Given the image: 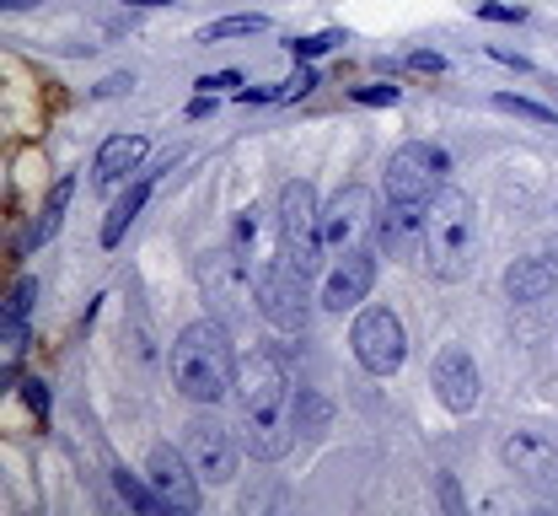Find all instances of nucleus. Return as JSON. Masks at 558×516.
Returning <instances> with one entry per match:
<instances>
[{"label": "nucleus", "instance_id": "2eb2a0df", "mask_svg": "<svg viewBox=\"0 0 558 516\" xmlns=\"http://www.w3.org/2000/svg\"><path fill=\"white\" fill-rule=\"evenodd\" d=\"M554 286H558V259H548V253H521V259L510 264V275H505V296L521 301V307L548 301Z\"/></svg>", "mask_w": 558, "mask_h": 516}, {"label": "nucleus", "instance_id": "c9c22d12", "mask_svg": "<svg viewBox=\"0 0 558 516\" xmlns=\"http://www.w3.org/2000/svg\"><path fill=\"white\" fill-rule=\"evenodd\" d=\"M130 5H178V0H130Z\"/></svg>", "mask_w": 558, "mask_h": 516}, {"label": "nucleus", "instance_id": "20e7f679", "mask_svg": "<svg viewBox=\"0 0 558 516\" xmlns=\"http://www.w3.org/2000/svg\"><path fill=\"white\" fill-rule=\"evenodd\" d=\"M306 280H312V275H306L284 248L258 269L253 301H258V312H264L269 328H279V334H301V328H306V317H312V307H306Z\"/></svg>", "mask_w": 558, "mask_h": 516}, {"label": "nucleus", "instance_id": "cd10ccee", "mask_svg": "<svg viewBox=\"0 0 558 516\" xmlns=\"http://www.w3.org/2000/svg\"><path fill=\"white\" fill-rule=\"evenodd\" d=\"M409 71L440 75V71H446V55H435V49H414V55H409Z\"/></svg>", "mask_w": 558, "mask_h": 516}, {"label": "nucleus", "instance_id": "a211bd4d", "mask_svg": "<svg viewBox=\"0 0 558 516\" xmlns=\"http://www.w3.org/2000/svg\"><path fill=\"white\" fill-rule=\"evenodd\" d=\"M33 296H38V280H16L11 296H5V350L16 356L22 345H27V312H33Z\"/></svg>", "mask_w": 558, "mask_h": 516}, {"label": "nucleus", "instance_id": "dca6fc26", "mask_svg": "<svg viewBox=\"0 0 558 516\" xmlns=\"http://www.w3.org/2000/svg\"><path fill=\"white\" fill-rule=\"evenodd\" d=\"M140 161H145V135H113V141H102V151H97L92 178H97V189L108 194V189H119V183L135 172Z\"/></svg>", "mask_w": 558, "mask_h": 516}, {"label": "nucleus", "instance_id": "473e14b6", "mask_svg": "<svg viewBox=\"0 0 558 516\" xmlns=\"http://www.w3.org/2000/svg\"><path fill=\"white\" fill-rule=\"evenodd\" d=\"M488 60H499V65H515V71H526V60H521V55H510V49H494V44H488Z\"/></svg>", "mask_w": 558, "mask_h": 516}, {"label": "nucleus", "instance_id": "f704fd0d", "mask_svg": "<svg viewBox=\"0 0 558 516\" xmlns=\"http://www.w3.org/2000/svg\"><path fill=\"white\" fill-rule=\"evenodd\" d=\"M27 5H38V0H5V11H27Z\"/></svg>", "mask_w": 558, "mask_h": 516}, {"label": "nucleus", "instance_id": "7ed1b4c3", "mask_svg": "<svg viewBox=\"0 0 558 516\" xmlns=\"http://www.w3.org/2000/svg\"><path fill=\"white\" fill-rule=\"evenodd\" d=\"M478 248V211L462 189H440L424 211V259L435 280H462Z\"/></svg>", "mask_w": 558, "mask_h": 516}, {"label": "nucleus", "instance_id": "1a4fd4ad", "mask_svg": "<svg viewBox=\"0 0 558 516\" xmlns=\"http://www.w3.org/2000/svg\"><path fill=\"white\" fill-rule=\"evenodd\" d=\"M183 446H189V463L199 468V479H209V484H226L236 473V436L215 415L189 420L183 425Z\"/></svg>", "mask_w": 558, "mask_h": 516}, {"label": "nucleus", "instance_id": "c85d7f7f", "mask_svg": "<svg viewBox=\"0 0 558 516\" xmlns=\"http://www.w3.org/2000/svg\"><path fill=\"white\" fill-rule=\"evenodd\" d=\"M199 86L215 97V92H236V86H247V81H242V71H215V75H205Z\"/></svg>", "mask_w": 558, "mask_h": 516}, {"label": "nucleus", "instance_id": "6ab92c4d", "mask_svg": "<svg viewBox=\"0 0 558 516\" xmlns=\"http://www.w3.org/2000/svg\"><path fill=\"white\" fill-rule=\"evenodd\" d=\"M70 194H75V183H70V178H60V183L49 189V200H44V211H38V221H33V231H27V248H38V242H49V237H54V226L65 221Z\"/></svg>", "mask_w": 558, "mask_h": 516}, {"label": "nucleus", "instance_id": "9d476101", "mask_svg": "<svg viewBox=\"0 0 558 516\" xmlns=\"http://www.w3.org/2000/svg\"><path fill=\"white\" fill-rule=\"evenodd\" d=\"M145 473H150V484L161 490V501H167V512L178 516H194L199 512V468L189 463V452H172V446H150L145 452Z\"/></svg>", "mask_w": 558, "mask_h": 516}, {"label": "nucleus", "instance_id": "aec40b11", "mask_svg": "<svg viewBox=\"0 0 558 516\" xmlns=\"http://www.w3.org/2000/svg\"><path fill=\"white\" fill-rule=\"evenodd\" d=\"M113 490H119V495H124V506H130V512H140V516H161V512H167L161 490H156V484H140L130 468H113Z\"/></svg>", "mask_w": 558, "mask_h": 516}, {"label": "nucleus", "instance_id": "0eeeda50", "mask_svg": "<svg viewBox=\"0 0 558 516\" xmlns=\"http://www.w3.org/2000/svg\"><path fill=\"white\" fill-rule=\"evenodd\" d=\"M349 345H354V361L371 371V376H392L409 356V334L403 323L387 312V307H365L349 328Z\"/></svg>", "mask_w": 558, "mask_h": 516}, {"label": "nucleus", "instance_id": "9b49d317", "mask_svg": "<svg viewBox=\"0 0 558 516\" xmlns=\"http://www.w3.org/2000/svg\"><path fill=\"white\" fill-rule=\"evenodd\" d=\"M371 286H376V253L365 242L344 248V253H333V269L323 280V307L328 312H349V307H360L371 296Z\"/></svg>", "mask_w": 558, "mask_h": 516}, {"label": "nucleus", "instance_id": "423d86ee", "mask_svg": "<svg viewBox=\"0 0 558 516\" xmlns=\"http://www.w3.org/2000/svg\"><path fill=\"white\" fill-rule=\"evenodd\" d=\"M446 172H451L446 151L429 146V141H409V146H398L392 156H387V172H381V183H387V200L429 205V200L446 189Z\"/></svg>", "mask_w": 558, "mask_h": 516}, {"label": "nucleus", "instance_id": "393cba45", "mask_svg": "<svg viewBox=\"0 0 558 516\" xmlns=\"http://www.w3.org/2000/svg\"><path fill=\"white\" fill-rule=\"evenodd\" d=\"M312 86H317V75H312V65H301V71H295L290 81H284V86H279V103H301V97H306Z\"/></svg>", "mask_w": 558, "mask_h": 516}, {"label": "nucleus", "instance_id": "5701e85b", "mask_svg": "<svg viewBox=\"0 0 558 516\" xmlns=\"http://www.w3.org/2000/svg\"><path fill=\"white\" fill-rule=\"evenodd\" d=\"M494 108H505V113H521V119H532V124H543V130H558V113H554V108H543V103H532V97L499 92V97H494Z\"/></svg>", "mask_w": 558, "mask_h": 516}, {"label": "nucleus", "instance_id": "72a5a7b5", "mask_svg": "<svg viewBox=\"0 0 558 516\" xmlns=\"http://www.w3.org/2000/svg\"><path fill=\"white\" fill-rule=\"evenodd\" d=\"M209 108H215V97L205 92V97H194V103H189V119H205Z\"/></svg>", "mask_w": 558, "mask_h": 516}, {"label": "nucleus", "instance_id": "bb28decb", "mask_svg": "<svg viewBox=\"0 0 558 516\" xmlns=\"http://www.w3.org/2000/svg\"><path fill=\"white\" fill-rule=\"evenodd\" d=\"M22 398H27V409H33L38 420H49V393H44V382H33V376H22Z\"/></svg>", "mask_w": 558, "mask_h": 516}, {"label": "nucleus", "instance_id": "39448f33", "mask_svg": "<svg viewBox=\"0 0 558 516\" xmlns=\"http://www.w3.org/2000/svg\"><path fill=\"white\" fill-rule=\"evenodd\" d=\"M279 248L306 275H323V205H317L312 183H284V194H279Z\"/></svg>", "mask_w": 558, "mask_h": 516}, {"label": "nucleus", "instance_id": "f03ea898", "mask_svg": "<svg viewBox=\"0 0 558 516\" xmlns=\"http://www.w3.org/2000/svg\"><path fill=\"white\" fill-rule=\"evenodd\" d=\"M172 382L183 398L194 404H220L236 382V361H231V339L215 317H199L178 334L172 345Z\"/></svg>", "mask_w": 558, "mask_h": 516}, {"label": "nucleus", "instance_id": "2f4dec72", "mask_svg": "<svg viewBox=\"0 0 558 516\" xmlns=\"http://www.w3.org/2000/svg\"><path fill=\"white\" fill-rule=\"evenodd\" d=\"M440 501H446L451 512H462V490H457V479H451V473L440 479Z\"/></svg>", "mask_w": 558, "mask_h": 516}, {"label": "nucleus", "instance_id": "4be33fe9", "mask_svg": "<svg viewBox=\"0 0 558 516\" xmlns=\"http://www.w3.org/2000/svg\"><path fill=\"white\" fill-rule=\"evenodd\" d=\"M269 22L264 16H220V22H209L205 33H199V44H226V38H247V33H264Z\"/></svg>", "mask_w": 558, "mask_h": 516}, {"label": "nucleus", "instance_id": "6e6552de", "mask_svg": "<svg viewBox=\"0 0 558 516\" xmlns=\"http://www.w3.org/2000/svg\"><path fill=\"white\" fill-rule=\"evenodd\" d=\"M376 226V205L360 183H344L328 205H323V248L328 253H344V248H360L365 231Z\"/></svg>", "mask_w": 558, "mask_h": 516}, {"label": "nucleus", "instance_id": "4468645a", "mask_svg": "<svg viewBox=\"0 0 558 516\" xmlns=\"http://www.w3.org/2000/svg\"><path fill=\"white\" fill-rule=\"evenodd\" d=\"M424 211H429V205L392 200V205L376 216V248H381L387 259H409L414 248H424Z\"/></svg>", "mask_w": 558, "mask_h": 516}, {"label": "nucleus", "instance_id": "f257e3e1", "mask_svg": "<svg viewBox=\"0 0 558 516\" xmlns=\"http://www.w3.org/2000/svg\"><path fill=\"white\" fill-rule=\"evenodd\" d=\"M236 409H242V446L264 463H279L295 431V387L279 356L253 350L236 361Z\"/></svg>", "mask_w": 558, "mask_h": 516}, {"label": "nucleus", "instance_id": "c756f323", "mask_svg": "<svg viewBox=\"0 0 558 516\" xmlns=\"http://www.w3.org/2000/svg\"><path fill=\"white\" fill-rule=\"evenodd\" d=\"M130 86H135V75H130V71H119V75H108V81L97 86V97H124Z\"/></svg>", "mask_w": 558, "mask_h": 516}, {"label": "nucleus", "instance_id": "f8f14e48", "mask_svg": "<svg viewBox=\"0 0 558 516\" xmlns=\"http://www.w3.org/2000/svg\"><path fill=\"white\" fill-rule=\"evenodd\" d=\"M505 468H510L521 484H532V490H543V495L558 501V446L543 442L537 431H515V436L505 442Z\"/></svg>", "mask_w": 558, "mask_h": 516}, {"label": "nucleus", "instance_id": "412c9836", "mask_svg": "<svg viewBox=\"0 0 558 516\" xmlns=\"http://www.w3.org/2000/svg\"><path fill=\"white\" fill-rule=\"evenodd\" d=\"M328 420H333V404H328L323 393L301 387V393H295V436H323Z\"/></svg>", "mask_w": 558, "mask_h": 516}, {"label": "nucleus", "instance_id": "a878e982", "mask_svg": "<svg viewBox=\"0 0 558 516\" xmlns=\"http://www.w3.org/2000/svg\"><path fill=\"white\" fill-rule=\"evenodd\" d=\"M349 97L354 103H371V108H392L398 103V86H354Z\"/></svg>", "mask_w": 558, "mask_h": 516}, {"label": "nucleus", "instance_id": "f3484780", "mask_svg": "<svg viewBox=\"0 0 558 516\" xmlns=\"http://www.w3.org/2000/svg\"><path fill=\"white\" fill-rule=\"evenodd\" d=\"M150 189H156V172L145 178V183H135V189H124V200L108 211V221H102V248H113V242H124V231L135 226V216L150 205Z\"/></svg>", "mask_w": 558, "mask_h": 516}, {"label": "nucleus", "instance_id": "7c9ffc66", "mask_svg": "<svg viewBox=\"0 0 558 516\" xmlns=\"http://www.w3.org/2000/svg\"><path fill=\"white\" fill-rule=\"evenodd\" d=\"M478 16H484V22H521L526 11H515V5H494V0H488V5H478Z\"/></svg>", "mask_w": 558, "mask_h": 516}, {"label": "nucleus", "instance_id": "ddd939ff", "mask_svg": "<svg viewBox=\"0 0 558 516\" xmlns=\"http://www.w3.org/2000/svg\"><path fill=\"white\" fill-rule=\"evenodd\" d=\"M429 387H435V398H440L451 415H468V409L478 404V367H473V356H468L462 345H446V350L435 356V367H429Z\"/></svg>", "mask_w": 558, "mask_h": 516}, {"label": "nucleus", "instance_id": "b1692460", "mask_svg": "<svg viewBox=\"0 0 558 516\" xmlns=\"http://www.w3.org/2000/svg\"><path fill=\"white\" fill-rule=\"evenodd\" d=\"M339 44H344V33H339V27H328V33L295 38V55H301V60H317V55H328V49H339Z\"/></svg>", "mask_w": 558, "mask_h": 516}]
</instances>
